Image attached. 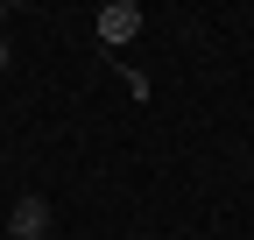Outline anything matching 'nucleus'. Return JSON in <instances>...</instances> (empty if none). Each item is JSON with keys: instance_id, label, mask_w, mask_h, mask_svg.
Masks as SVG:
<instances>
[{"instance_id": "1", "label": "nucleus", "mask_w": 254, "mask_h": 240, "mask_svg": "<svg viewBox=\"0 0 254 240\" xmlns=\"http://www.w3.org/2000/svg\"><path fill=\"white\" fill-rule=\"evenodd\" d=\"M36 233H50V198L28 191V198H14V240H36Z\"/></svg>"}, {"instance_id": "2", "label": "nucleus", "mask_w": 254, "mask_h": 240, "mask_svg": "<svg viewBox=\"0 0 254 240\" xmlns=\"http://www.w3.org/2000/svg\"><path fill=\"white\" fill-rule=\"evenodd\" d=\"M134 28H141V7H134V0H113V7H99V36H106V43H127Z\"/></svg>"}, {"instance_id": "3", "label": "nucleus", "mask_w": 254, "mask_h": 240, "mask_svg": "<svg viewBox=\"0 0 254 240\" xmlns=\"http://www.w3.org/2000/svg\"><path fill=\"white\" fill-rule=\"evenodd\" d=\"M0 71H7V36H0Z\"/></svg>"}, {"instance_id": "4", "label": "nucleus", "mask_w": 254, "mask_h": 240, "mask_svg": "<svg viewBox=\"0 0 254 240\" xmlns=\"http://www.w3.org/2000/svg\"><path fill=\"white\" fill-rule=\"evenodd\" d=\"M36 240H50V233H36Z\"/></svg>"}]
</instances>
